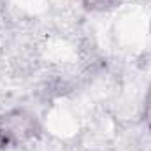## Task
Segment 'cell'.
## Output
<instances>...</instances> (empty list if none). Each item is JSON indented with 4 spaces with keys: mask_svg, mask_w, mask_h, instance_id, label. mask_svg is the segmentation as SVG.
Instances as JSON below:
<instances>
[{
    "mask_svg": "<svg viewBox=\"0 0 151 151\" xmlns=\"http://www.w3.org/2000/svg\"><path fill=\"white\" fill-rule=\"evenodd\" d=\"M40 132L35 114L25 109H14L0 114V148H18Z\"/></svg>",
    "mask_w": 151,
    "mask_h": 151,
    "instance_id": "1",
    "label": "cell"
},
{
    "mask_svg": "<svg viewBox=\"0 0 151 151\" xmlns=\"http://www.w3.org/2000/svg\"><path fill=\"white\" fill-rule=\"evenodd\" d=\"M142 119H144V125L151 130V93L148 95L146 102H144V109H142Z\"/></svg>",
    "mask_w": 151,
    "mask_h": 151,
    "instance_id": "2",
    "label": "cell"
},
{
    "mask_svg": "<svg viewBox=\"0 0 151 151\" xmlns=\"http://www.w3.org/2000/svg\"><path fill=\"white\" fill-rule=\"evenodd\" d=\"M86 4H90L91 7L97 5V7H102L104 4H107V0H86Z\"/></svg>",
    "mask_w": 151,
    "mask_h": 151,
    "instance_id": "3",
    "label": "cell"
}]
</instances>
